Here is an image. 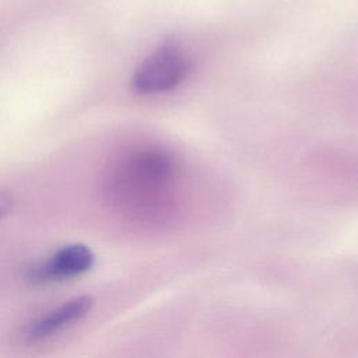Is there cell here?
Instances as JSON below:
<instances>
[{
  "label": "cell",
  "instance_id": "cell-1",
  "mask_svg": "<svg viewBox=\"0 0 358 358\" xmlns=\"http://www.w3.org/2000/svg\"><path fill=\"white\" fill-rule=\"evenodd\" d=\"M173 159L159 150H138L120 158L108 175L110 201L137 220H155L172 201Z\"/></svg>",
  "mask_w": 358,
  "mask_h": 358
},
{
  "label": "cell",
  "instance_id": "cell-2",
  "mask_svg": "<svg viewBox=\"0 0 358 358\" xmlns=\"http://www.w3.org/2000/svg\"><path fill=\"white\" fill-rule=\"evenodd\" d=\"M190 67L192 62L179 45H161L136 69L131 77V90L140 95L169 91L186 78Z\"/></svg>",
  "mask_w": 358,
  "mask_h": 358
},
{
  "label": "cell",
  "instance_id": "cell-3",
  "mask_svg": "<svg viewBox=\"0 0 358 358\" xmlns=\"http://www.w3.org/2000/svg\"><path fill=\"white\" fill-rule=\"evenodd\" d=\"M92 250L83 243H73L60 248L49 259L29 270V280L34 282H53L74 278L88 271L94 264Z\"/></svg>",
  "mask_w": 358,
  "mask_h": 358
},
{
  "label": "cell",
  "instance_id": "cell-4",
  "mask_svg": "<svg viewBox=\"0 0 358 358\" xmlns=\"http://www.w3.org/2000/svg\"><path fill=\"white\" fill-rule=\"evenodd\" d=\"M92 305L94 299L90 295L69 299L32 322L25 330V338L29 341H42L53 337L85 317Z\"/></svg>",
  "mask_w": 358,
  "mask_h": 358
},
{
  "label": "cell",
  "instance_id": "cell-5",
  "mask_svg": "<svg viewBox=\"0 0 358 358\" xmlns=\"http://www.w3.org/2000/svg\"><path fill=\"white\" fill-rule=\"evenodd\" d=\"M14 199L10 193L0 190V221L13 210Z\"/></svg>",
  "mask_w": 358,
  "mask_h": 358
}]
</instances>
